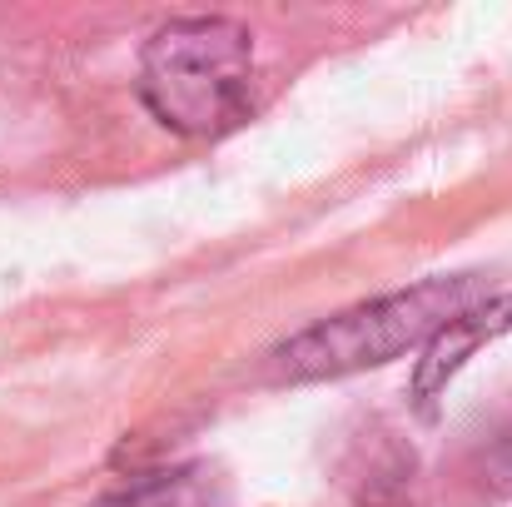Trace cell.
I'll return each mask as SVG.
<instances>
[{"mask_svg":"<svg viewBox=\"0 0 512 507\" xmlns=\"http://www.w3.org/2000/svg\"><path fill=\"white\" fill-rule=\"evenodd\" d=\"M145 110L189 140L234 130L254 105V35L224 15H184L150 35L140 55Z\"/></svg>","mask_w":512,"mask_h":507,"instance_id":"obj_1","label":"cell"},{"mask_svg":"<svg viewBox=\"0 0 512 507\" xmlns=\"http://www.w3.org/2000/svg\"><path fill=\"white\" fill-rule=\"evenodd\" d=\"M488 294L483 274H453V279H423L413 289L353 304L334 319H319L314 329L294 334L274 348L279 378H343L358 368L393 363L408 348H428L433 334H443L458 314L478 309Z\"/></svg>","mask_w":512,"mask_h":507,"instance_id":"obj_2","label":"cell"},{"mask_svg":"<svg viewBox=\"0 0 512 507\" xmlns=\"http://www.w3.org/2000/svg\"><path fill=\"white\" fill-rule=\"evenodd\" d=\"M508 329H512V294H503V299H483L478 309L458 314L443 334H433V343L423 348L418 373H413V398H418L423 408H433V398L463 373V363H468L483 343L503 338Z\"/></svg>","mask_w":512,"mask_h":507,"instance_id":"obj_3","label":"cell"}]
</instances>
